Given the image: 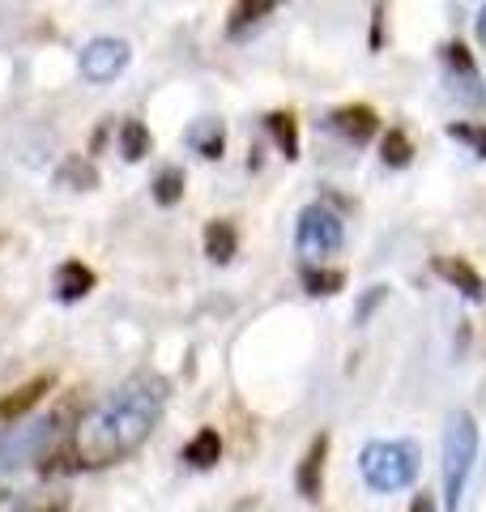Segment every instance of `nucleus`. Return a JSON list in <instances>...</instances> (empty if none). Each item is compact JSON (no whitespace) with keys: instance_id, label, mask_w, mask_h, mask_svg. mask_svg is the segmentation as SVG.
I'll return each instance as SVG.
<instances>
[{"instance_id":"nucleus-5","label":"nucleus","mask_w":486,"mask_h":512,"mask_svg":"<svg viewBox=\"0 0 486 512\" xmlns=\"http://www.w3.org/2000/svg\"><path fill=\"white\" fill-rule=\"evenodd\" d=\"M346 244V227L329 205H303V214L295 222V248L303 256H329Z\"/></svg>"},{"instance_id":"nucleus-21","label":"nucleus","mask_w":486,"mask_h":512,"mask_svg":"<svg viewBox=\"0 0 486 512\" xmlns=\"http://www.w3.org/2000/svg\"><path fill=\"white\" fill-rule=\"evenodd\" d=\"M184 197V171L180 167H162L154 175V201L158 205H180Z\"/></svg>"},{"instance_id":"nucleus-15","label":"nucleus","mask_w":486,"mask_h":512,"mask_svg":"<svg viewBox=\"0 0 486 512\" xmlns=\"http://www.w3.org/2000/svg\"><path fill=\"white\" fill-rule=\"evenodd\" d=\"M184 461L192 470H209V466H218L222 461V436L214 427H201L197 436H192L188 444H184Z\"/></svg>"},{"instance_id":"nucleus-19","label":"nucleus","mask_w":486,"mask_h":512,"mask_svg":"<svg viewBox=\"0 0 486 512\" xmlns=\"http://www.w3.org/2000/svg\"><path fill=\"white\" fill-rule=\"evenodd\" d=\"M265 128L273 133V141L282 146L286 158H299V124H295V116H290V111H269Z\"/></svg>"},{"instance_id":"nucleus-13","label":"nucleus","mask_w":486,"mask_h":512,"mask_svg":"<svg viewBox=\"0 0 486 512\" xmlns=\"http://www.w3.org/2000/svg\"><path fill=\"white\" fill-rule=\"evenodd\" d=\"M56 184L73 188V192H94V188H99V167H94L90 158H81V154H69L56 167Z\"/></svg>"},{"instance_id":"nucleus-26","label":"nucleus","mask_w":486,"mask_h":512,"mask_svg":"<svg viewBox=\"0 0 486 512\" xmlns=\"http://www.w3.org/2000/svg\"><path fill=\"white\" fill-rule=\"evenodd\" d=\"M380 30H384V9L376 5V18H371V47H380Z\"/></svg>"},{"instance_id":"nucleus-9","label":"nucleus","mask_w":486,"mask_h":512,"mask_svg":"<svg viewBox=\"0 0 486 512\" xmlns=\"http://www.w3.org/2000/svg\"><path fill=\"white\" fill-rule=\"evenodd\" d=\"M324 461H329V431H320V436L307 444V453L295 470V487L307 500H320V491H324Z\"/></svg>"},{"instance_id":"nucleus-29","label":"nucleus","mask_w":486,"mask_h":512,"mask_svg":"<svg viewBox=\"0 0 486 512\" xmlns=\"http://www.w3.org/2000/svg\"><path fill=\"white\" fill-rule=\"evenodd\" d=\"M0 500H5V491H0Z\"/></svg>"},{"instance_id":"nucleus-7","label":"nucleus","mask_w":486,"mask_h":512,"mask_svg":"<svg viewBox=\"0 0 486 512\" xmlns=\"http://www.w3.org/2000/svg\"><path fill=\"white\" fill-rule=\"evenodd\" d=\"M440 60H444L448 82L457 86L461 99L474 103V107H486V86H482V73H478L474 56H469V47L465 43H444L440 47Z\"/></svg>"},{"instance_id":"nucleus-12","label":"nucleus","mask_w":486,"mask_h":512,"mask_svg":"<svg viewBox=\"0 0 486 512\" xmlns=\"http://www.w3.org/2000/svg\"><path fill=\"white\" fill-rule=\"evenodd\" d=\"M94 291V274H90V265H81V261H64L56 269V299L64 303H77V299H86Z\"/></svg>"},{"instance_id":"nucleus-23","label":"nucleus","mask_w":486,"mask_h":512,"mask_svg":"<svg viewBox=\"0 0 486 512\" xmlns=\"http://www.w3.org/2000/svg\"><path fill=\"white\" fill-rule=\"evenodd\" d=\"M448 137H452V141H465V146L474 150L478 158H486V124H465V120H452V124H448Z\"/></svg>"},{"instance_id":"nucleus-11","label":"nucleus","mask_w":486,"mask_h":512,"mask_svg":"<svg viewBox=\"0 0 486 512\" xmlns=\"http://www.w3.org/2000/svg\"><path fill=\"white\" fill-rule=\"evenodd\" d=\"M52 389V376H35V380H26L22 389H13L0 397V427H9V423H22V414H30L39 402H43V393Z\"/></svg>"},{"instance_id":"nucleus-1","label":"nucleus","mask_w":486,"mask_h":512,"mask_svg":"<svg viewBox=\"0 0 486 512\" xmlns=\"http://www.w3.org/2000/svg\"><path fill=\"white\" fill-rule=\"evenodd\" d=\"M162 406H167V384L158 376H133L124 380L116 393L103 397V406L81 419L73 431V453L81 470H103L116 461L133 457L137 448L150 440V431L158 423Z\"/></svg>"},{"instance_id":"nucleus-20","label":"nucleus","mask_w":486,"mask_h":512,"mask_svg":"<svg viewBox=\"0 0 486 512\" xmlns=\"http://www.w3.org/2000/svg\"><path fill=\"white\" fill-rule=\"evenodd\" d=\"M380 158H384V167H410V158H414L410 133H405V128H388L380 141Z\"/></svg>"},{"instance_id":"nucleus-3","label":"nucleus","mask_w":486,"mask_h":512,"mask_svg":"<svg viewBox=\"0 0 486 512\" xmlns=\"http://www.w3.org/2000/svg\"><path fill=\"white\" fill-rule=\"evenodd\" d=\"M474 457H478V427L465 410H452L444 427V508L448 512H461L465 478L474 470Z\"/></svg>"},{"instance_id":"nucleus-10","label":"nucleus","mask_w":486,"mask_h":512,"mask_svg":"<svg viewBox=\"0 0 486 512\" xmlns=\"http://www.w3.org/2000/svg\"><path fill=\"white\" fill-rule=\"evenodd\" d=\"M431 269H435V274H440L444 282L457 286V291H461L465 299H474V303H478V299L486 295V282H482V274H478V269L465 261V256H431Z\"/></svg>"},{"instance_id":"nucleus-25","label":"nucleus","mask_w":486,"mask_h":512,"mask_svg":"<svg viewBox=\"0 0 486 512\" xmlns=\"http://www.w3.org/2000/svg\"><path fill=\"white\" fill-rule=\"evenodd\" d=\"M384 295H388V286H371V295L359 303V308H354V320H359V325H363V320H371V312L384 303Z\"/></svg>"},{"instance_id":"nucleus-14","label":"nucleus","mask_w":486,"mask_h":512,"mask_svg":"<svg viewBox=\"0 0 486 512\" xmlns=\"http://www.w3.org/2000/svg\"><path fill=\"white\" fill-rule=\"evenodd\" d=\"M235 248H239V235H235V227L226 218H209L205 222V256L214 265H226L235 256Z\"/></svg>"},{"instance_id":"nucleus-8","label":"nucleus","mask_w":486,"mask_h":512,"mask_svg":"<svg viewBox=\"0 0 486 512\" xmlns=\"http://www.w3.org/2000/svg\"><path fill=\"white\" fill-rule=\"evenodd\" d=\"M329 128L337 137H346L350 146H367V141L380 133V116H376V107H367V103H346L329 116Z\"/></svg>"},{"instance_id":"nucleus-6","label":"nucleus","mask_w":486,"mask_h":512,"mask_svg":"<svg viewBox=\"0 0 486 512\" xmlns=\"http://www.w3.org/2000/svg\"><path fill=\"white\" fill-rule=\"evenodd\" d=\"M128 43L124 39H90L81 47V73L90 77V82H116V77L128 69Z\"/></svg>"},{"instance_id":"nucleus-28","label":"nucleus","mask_w":486,"mask_h":512,"mask_svg":"<svg viewBox=\"0 0 486 512\" xmlns=\"http://www.w3.org/2000/svg\"><path fill=\"white\" fill-rule=\"evenodd\" d=\"M478 39L486 43V5H482V13H478Z\"/></svg>"},{"instance_id":"nucleus-18","label":"nucleus","mask_w":486,"mask_h":512,"mask_svg":"<svg viewBox=\"0 0 486 512\" xmlns=\"http://www.w3.org/2000/svg\"><path fill=\"white\" fill-rule=\"evenodd\" d=\"M342 286H346V274H342V269H329V265H303V291H307V295L324 299V295H337Z\"/></svg>"},{"instance_id":"nucleus-27","label":"nucleus","mask_w":486,"mask_h":512,"mask_svg":"<svg viewBox=\"0 0 486 512\" xmlns=\"http://www.w3.org/2000/svg\"><path fill=\"white\" fill-rule=\"evenodd\" d=\"M410 512H431V500H427V495H418V500H414V508Z\"/></svg>"},{"instance_id":"nucleus-22","label":"nucleus","mask_w":486,"mask_h":512,"mask_svg":"<svg viewBox=\"0 0 486 512\" xmlns=\"http://www.w3.org/2000/svg\"><path fill=\"white\" fill-rule=\"evenodd\" d=\"M273 9H278L273 0H243V5H235V9H231V22H226V26H231V35H235V30H243V26H252V22L269 18Z\"/></svg>"},{"instance_id":"nucleus-16","label":"nucleus","mask_w":486,"mask_h":512,"mask_svg":"<svg viewBox=\"0 0 486 512\" xmlns=\"http://www.w3.org/2000/svg\"><path fill=\"white\" fill-rule=\"evenodd\" d=\"M188 146L201 158H222L226 150V124L222 120H197L188 128Z\"/></svg>"},{"instance_id":"nucleus-17","label":"nucleus","mask_w":486,"mask_h":512,"mask_svg":"<svg viewBox=\"0 0 486 512\" xmlns=\"http://www.w3.org/2000/svg\"><path fill=\"white\" fill-rule=\"evenodd\" d=\"M116 146H120V158H124V163H141V158L150 154V128H145L141 120H124V124H120Z\"/></svg>"},{"instance_id":"nucleus-24","label":"nucleus","mask_w":486,"mask_h":512,"mask_svg":"<svg viewBox=\"0 0 486 512\" xmlns=\"http://www.w3.org/2000/svg\"><path fill=\"white\" fill-rule=\"evenodd\" d=\"M18 512H69V495H39V500H26Z\"/></svg>"},{"instance_id":"nucleus-4","label":"nucleus","mask_w":486,"mask_h":512,"mask_svg":"<svg viewBox=\"0 0 486 512\" xmlns=\"http://www.w3.org/2000/svg\"><path fill=\"white\" fill-rule=\"evenodd\" d=\"M60 440H69L56 423V414H47V419H30V423H18L9 431L5 440H0V470H13L22 466V461H43Z\"/></svg>"},{"instance_id":"nucleus-2","label":"nucleus","mask_w":486,"mask_h":512,"mask_svg":"<svg viewBox=\"0 0 486 512\" xmlns=\"http://www.w3.org/2000/svg\"><path fill=\"white\" fill-rule=\"evenodd\" d=\"M359 470L371 491H401L423 470V453L414 440H371L359 453Z\"/></svg>"}]
</instances>
